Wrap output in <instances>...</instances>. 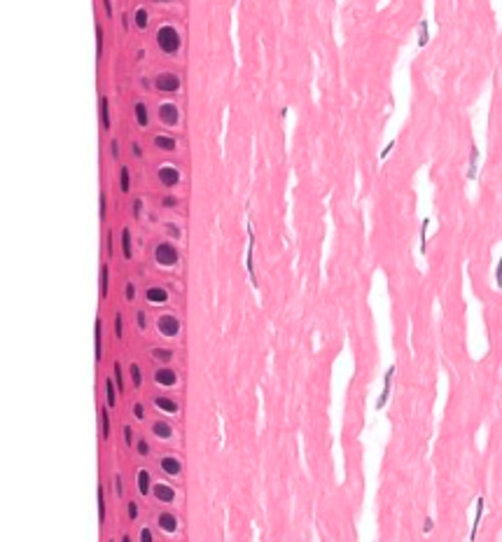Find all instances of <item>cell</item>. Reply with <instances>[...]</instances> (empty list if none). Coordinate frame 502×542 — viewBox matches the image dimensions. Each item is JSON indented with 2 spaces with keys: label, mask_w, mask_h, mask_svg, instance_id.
<instances>
[{
  "label": "cell",
  "mask_w": 502,
  "mask_h": 542,
  "mask_svg": "<svg viewBox=\"0 0 502 542\" xmlns=\"http://www.w3.org/2000/svg\"><path fill=\"white\" fill-rule=\"evenodd\" d=\"M157 44H159V49L166 54V56H175V54L180 52L182 38L173 26H161L159 31H157Z\"/></svg>",
  "instance_id": "6da1fadb"
},
{
  "label": "cell",
  "mask_w": 502,
  "mask_h": 542,
  "mask_svg": "<svg viewBox=\"0 0 502 542\" xmlns=\"http://www.w3.org/2000/svg\"><path fill=\"white\" fill-rule=\"evenodd\" d=\"M178 260H180V255H178V248L173 243L164 241V243H159L154 248V262L159 266H175Z\"/></svg>",
  "instance_id": "7a4b0ae2"
},
{
  "label": "cell",
  "mask_w": 502,
  "mask_h": 542,
  "mask_svg": "<svg viewBox=\"0 0 502 542\" xmlns=\"http://www.w3.org/2000/svg\"><path fill=\"white\" fill-rule=\"evenodd\" d=\"M180 87L182 80L175 73H159L154 80V89L161 94H175V91H180Z\"/></svg>",
  "instance_id": "3957f363"
},
{
  "label": "cell",
  "mask_w": 502,
  "mask_h": 542,
  "mask_svg": "<svg viewBox=\"0 0 502 542\" xmlns=\"http://www.w3.org/2000/svg\"><path fill=\"white\" fill-rule=\"evenodd\" d=\"M180 320L175 318L173 313H166V316H159L157 318V330H159L161 337H168V339H173V337H178L180 334Z\"/></svg>",
  "instance_id": "277c9868"
},
{
  "label": "cell",
  "mask_w": 502,
  "mask_h": 542,
  "mask_svg": "<svg viewBox=\"0 0 502 542\" xmlns=\"http://www.w3.org/2000/svg\"><path fill=\"white\" fill-rule=\"evenodd\" d=\"M395 372H397V367L395 365H390L388 369H385V376H383V390H381V395H378V400H376V412H381L385 404H388V400H390V393H393V379H395Z\"/></svg>",
  "instance_id": "5b68a950"
},
{
  "label": "cell",
  "mask_w": 502,
  "mask_h": 542,
  "mask_svg": "<svg viewBox=\"0 0 502 542\" xmlns=\"http://www.w3.org/2000/svg\"><path fill=\"white\" fill-rule=\"evenodd\" d=\"M246 266L252 285L257 287V276H255V232H252V222L248 220V255H246Z\"/></svg>",
  "instance_id": "8992f818"
},
{
  "label": "cell",
  "mask_w": 502,
  "mask_h": 542,
  "mask_svg": "<svg viewBox=\"0 0 502 542\" xmlns=\"http://www.w3.org/2000/svg\"><path fill=\"white\" fill-rule=\"evenodd\" d=\"M159 122L166 127H175L180 122V110L175 103H161L159 106Z\"/></svg>",
  "instance_id": "52a82bcc"
},
{
  "label": "cell",
  "mask_w": 502,
  "mask_h": 542,
  "mask_svg": "<svg viewBox=\"0 0 502 542\" xmlns=\"http://www.w3.org/2000/svg\"><path fill=\"white\" fill-rule=\"evenodd\" d=\"M157 175H159V182L164 185V187H175L178 182H180V171L175 169V166H171V164H166V166H159V171H157Z\"/></svg>",
  "instance_id": "ba28073f"
},
{
  "label": "cell",
  "mask_w": 502,
  "mask_h": 542,
  "mask_svg": "<svg viewBox=\"0 0 502 542\" xmlns=\"http://www.w3.org/2000/svg\"><path fill=\"white\" fill-rule=\"evenodd\" d=\"M152 496L159 500V502H164V505H171L173 500H175V491H173L168 484L161 481V484H154V486H152Z\"/></svg>",
  "instance_id": "9c48e42d"
},
{
  "label": "cell",
  "mask_w": 502,
  "mask_h": 542,
  "mask_svg": "<svg viewBox=\"0 0 502 542\" xmlns=\"http://www.w3.org/2000/svg\"><path fill=\"white\" fill-rule=\"evenodd\" d=\"M154 381L159 383V386H166V388H171L178 383V374L173 372L171 367H159L157 372H154Z\"/></svg>",
  "instance_id": "30bf717a"
},
{
  "label": "cell",
  "mask_w": 502,
  "mask_h": 542,
  "mask_svg": "<svg viewBox=\"0 0 502 542\" xmlns=\"http://www.w3.org/2000/svg\"><path fill=\"white\" fill-rule=\"evenodd\" d=\"M159 468H161V472H166L168 477H178V475L182 472V463L173 456H164L159 460Z\"/></svg>",
  "instance_id": "8fae6325"
},
{
  "label": "cell",
  "mask_w": 502,
  "mask_h": 542,
  "mask_svg": "<svg viewBox=\"0 0 502 542\" xmlns=\"http://www.w3.org/2000/svg\"><path fill=\"white\" fill-rule=\"evenodd\" d=\"M157 526H159L164 533H175L178 531V517L171 514V512H161L157 517Z\"/></svg>",
  "instance_id": "7c38bea8"
},
{
  "label": "cell",
  "mask_w": 502,
  "mask_h": 542,
  "mask_svg": "<svg viewBox=\"0 0 502 542\" xmlns=\"http://www.w3.org/2000/svg\"><path fill=\"white\" fill-rule=\"evenodd\" d=\"M479 157H481L479 148L472 143V148H470V166H467V180H477V175H479Z\"/></svg>",
  "instance_id": "4fadbf2b"
},
{
  "label": "cell",
  "mask_w": 502,
  "mask_h": 542,
  "mask_svg": "<svg viewBox=\"0 0 502 542\" xmlns=\"http://www.w3.org/2000/svg\"><path fill=\"white\" fill-rule=\"evenodd\" d=\"M136 484H138V493H140V496H150L152 486H154L147 470H138V475H136Z\"/></svg>",
  "instance_id": "5bb4252c"
},
{
  "label": "cell",
  "mask_w": 502,
  "mask_h": 542,
  "mask_svg": "<svg viewBox=\"0 0 502 542\" xmlns=\"http://www.w3.org/2000/svg\"><path fill=\"white\" fill-rule=\"evenodd\" d=\"M477 512H474V521H472V531H470V540H474L477 538V533H479V526H481V519H483V510H486V502H483V498H477Z\"/></svg>",
  "instance_id": "9a60e30c"
},
{
  "label": "cell",
  "mask_w": 502,
  "mask_h": 542,
  "mask_svg": "<svg viewBox=\"0 0 502 542\" xmlns=\"http://www.w3.org/2000/svg\"><path fill=\"white\" fill-rule=\"evenodd\" d=\"M145 299H147L150 304H164V302H168V292L159 285L147 287V290H145Z\"/></svg>",
  "instance_id": "2e32d148"
},
{
  "label": "cell",
  "mask_w": 502,
  "mask_h": 542,
  "mask_svg": "<svg viewBox=\"0 0 502 542\" xmlns=\"http://www.w3.org/2000/svg\"><path fill=\"white\" fill-rule=\"evenodd\" d=\"M98 115H101V127L103 131H110V103H107V96L98 98Z\"/></svg>",
  "instance_id": "e0dca14e"
},
{
  "label": "cell",
  "mask_w": 502,
  "mask_h": 542,
  "mask_svg": "<svg viewBox=\"0 0 502 542\" xmlns=\"http://www.w3.org/2000/svg\"><path fill=\"white\" fill-rule=\"evenodd\" d=\"M119 243H122V255L126 257V260H131V257H133V238H131V229H128V227L122 229Z\"/></svg>",
  "instance_id": "ac0fdd59"
},
{
  "label": "cell",
  "mask_w": 502,
  "mask_h": 542,
  "mask_svg": "<svg viewBox=\"0 0 502 542\" xmlns=\"http://www.w3.org/2000/svg\"><path fill=\"white\" fill-rule=\"evenodd\" d=\"M154 407L166 414H178V402L171 397H154Z\"/></svg>",
  "instance_id": "d6986e66"
},
{
  "label": "cell",
  "mask_w": 502,
  "mask_h": 542,
  "mask_svg": "<svg viewBox=\"0 0 502 542\" xmlns=\"http://www.w3.org/2000/svg\"><path fill=\"white\" fill-rule=\"evenodd\" d=\"M94 334H96V348H94V358H96V362H101V358H103V323H101V318H96V325H94Z\"/></svg>",
  "instance_id": "ffe728a7"
},
{
  "label": "cell",
  "mask_w": 502,
  "mask_h": 542,
  "mask_svg": "<svg viewBox=\"0 0 502 542\" xmlns=\"http://www.w3.org/2000/svg\"><path fill=\"white\" fill-rule=\"evenodd\" d=\"M133 110H136V122H138V127H140V129H145L147 124H150V115H147V106H145L143 101H138V103L133 106Z\"/></svg>",
  "instance_id": "44dd1931"
},
{
  "label": "cell",
  "mask_w": 502,
  "mask_h": 542,
  "mask_svg": "<svg viewBox=\"0 0 502 542\" xmlns=\"http://www.w3.org/2000/svg\"><path fill=\"white\" fill-rule=\"evenodd\" d=\"M154 148L164 150V152H173V150L178 148V143H175V138H171V136H154Z\"/></svg>",
  "instance_id": "7402d4cb"
},
{
  "label": "cell",
  "mask_w": 502,
  "mask_h": 542,
  "mask_svg": "<svg viewBox=\"0 0 502 542\" xmlns=\"http://www.w3.org/2000/svg\"><path fill=\"white\" fill-rule=\"evenodd\" d=\"M430 43V22L420 19L418 22V47H425Z\"/></svg>",
  "instance_id": "603a6c76"
},
{
  "label": "cell",
  "mask_w": 502,
  "mask_h": 542,
  "mask_svg": "<svg viewBox=\"0 0 502 542\" xmlns=\"http://www.w3.org/2000/svg\"><path fill=\"white\" fill-rule=\"evenodd\" d=\"M152 433L159 437V439H171V437H173V428L168 423H164V421H157V423L152 425Z\"/></svg>",
  "instance_id": "cb8c5ba5"
},
{
  "label": "cell",
  "mask_w": 502,
  "mask_h": 542,
  "mask_svg": "<svg viewBox=\"0 0 502 542\" xmlns=\"http://www.w3.org/2000/svg\"><path fill=\"white\" fill-rule=\"evenodd\" d=\"M101 299H105L107 297V290H110V269H107V264L101 266Z\"/></svg>",
  "instance_id": "d4e9b609"
},
{
  "label": "cell",
  "mask_w": 502,
  "mask_h": 542,
  "mask_svg": "<svg viewBox=\"0 0 502 542\" xmlns=\"http://www.w3.org/2000/svg\"><path fill=\"white\" fill-rule=\"evenodd\" d=\"M98 416H101V435H103V439H110V416H107V407H101Z\"/></svg>",
  "instance_id": "484cf974"
},
{
  "label": "cell",
  "mask_w": 502,
  "mask_h": 542,
  "mask_svg": "<svg viewBox=\"0 0 502 542\" xmlns=\"http://www.w3.org/2000/svg\"><path fill=\"white\" fill-rule=\"evenodd\" d=\"M105 397H107V407L112 409L115 404H117V390H115V381L107 376L105 379Z\"/></svg>",
  "instance_id": "4316f807"
},
{
  "label": "cell",
  "mask_w": 502,
  "mask_h": 542,
  "mask_svg": "<svg viewBox=\"0 0 502 542\" xmlns=\"http://www.w3.org/2000/svg\"><path fill=\"white\" fill-rule=\"evenodd\" d=\"M119 190L122 192L131 190V171H128V166H122V169H119Z\"/></svg>",
  "instance_id": "83f0119b"
},
{
  "label": "cell",
  "mask_w": 502,
  "mask_h": 542,
  "mask_svg": "<svg viewBox=\"0 0 502 542\" xmlns=\"http://www.w3.org/2000/svg\"><path fill=\"white\" fill-rule=\"evenodd\" d=\"M98 521L105 523V491H103V484H98Z\"/></svg>",
  "instance_id": "f1b7e54d"
},
{
  "label": "cell",
  "mask_w": 502,
  "mask_h": 542,
  "mask_svg": "<svg viewBox=\"0 0 502 542\" xmlns=\"http://www.w3.org/2000/svg\"><path fill=\"white\" fill-rule=\"evenodd\" d=\"M133 22H136V26H138L140 31H145L147 23H150V19H147V10H145V7H138V10H136V17H133Z\"/></svg>",
  "instance_id": "f546056e"
},
{
  "label": "cell",
  "mask_w": 502,
  "mask_h": 542,
  "mask_svg": "<svg viewBox=\"0 0 502 542\" xmlns=\"http://www.w3.org/2000/svg\"><path fill=\"white\" fill-rule=\"evenodd\" d=\"M103 44H105V38H103V26L96 23V61L103 59Z\"/></svg>",
  "instance_id": "4dcf8cb0"
},
{
  "label": "cell",
  "mask_w": 502,
  "mask_h": 542,
  "mask_svg": "<svg viewBox=\"0 0 502 542\" xmlns=\"http://www.w3.org/2000/svg\"><path fill=\"white\" fill-rule=\"evenodd\" d=\"M128 372H131V381H133V388H140V386H143V372H140V365H138V362H133V365L128 367Z\"/></svg>",
  "instance_id": "1f68e13d"
},
{
  "label": "cell",
  "mask_w": 502,
  "mask_h": 542,
  "mask_svg": "<svg viewBox=\"0 0 502 542\" xmlns=\"http://www.w3.org/2000/svg\"><path fill=\"white\" fill-rule=\"evenodd\" d=\"M152 358L159 360V362H171L173 351L171 348H154V351H152Z\"/></svg>",
  "instance_id": "d6a6232c"
},
{
  "label": "cell",
  "mask_w": 502,
  "mask_h": 542,
  "mask_svg": "<svg viewBox=\"0 0 502 542\" xmlns=\"http://www.w3.org/2000/svg\"><path fill=\"white\" fill-rule=\"evenodd\" d=\"M427 227H430V220H423L420 222V253L425 255V250H427Z\"/></svg>",
  "instance_id": "836d02e7"
},
{
  "label": "cell",
  "mask_w": 502,
  "mask_h": 542,
  "mask_svg": "<svg viewBox=\"0 0 502 542\" xmlns=\"http://www.w3.org/2000/svg\"><path fill=\"white\" fill-rule=\"evenodd\" d=\"M112 372H115V383H117V390H119V393H124V372H122V365H119V362H115Z\"/></svg>",
  "instance_id": "e575fe53"
},
{
  "label": "cell",
  "mask_w": 502,
  "mask_h": 542,
  "mask_svg": "<svg viewBox=\"0 0 502 542\" xmlns=\"http://www.w3.org/2000/svg\"><path fill=\"white\" fill-rule=\"evenodd\" d=\"M115 337H117V339H122V337H124V316H122V313H115Z\"/></svg>",
  "instance_id": "d590c367"
},
{
  "label": "cell",
  "mask_w": 502,
  "mask_h": 542,
  "mask_svg": "<svg viewBox=\"0 0 502 542\" xmlns=\"http://www.w3.org/2000/svg\"><path fill=\"white\" fill-rule=\"evenodd\" d=\"M105 213H107V201H105V194L101 192L98 194V217H101V222H105Z\"/></svg>",
  "instance_id": "8d00e7d4"
},
{
  "label": "cell",
  "mask_w": 502,
  "mask_h": 542,
  "mask_svg": "<svg viewBox=\"0 0 502 542\" xmlns=\"http://www.w3.org/2000/svg\"><path fill=\"white\" fill-rule=\"evenodd\" d=\"M115 493H117V498H124V481H122V475H115Z\"/></svg>",
  "instance_id": "74e56055"
},
{
  "label": "cell",
  "mask_w": 502,
  "mask_h": 542,
  "mask_svg": "<svg viewBox=\"0 0 502 542\" xmlns=\"http://www.w3.org/2000/svg\"><path fill=\"white\" fill-rule=\"evenodd\" d=\"M131 206H133V217L140 220V217H143V199H133Z\"/></svg>",
  "instance_id": "f35d334b"
},
{
  "label": "cell",
  "mask_w": 502,
  "mask_h": 542,
  "mask_svg": "<svg viewBox=\"0 0 502 542\" xmlns=\"http://www.w3.org/2000/svg\"><path fill=\"white\" fill-rule=\"evenodd\" d=\"M126 505H128V519H131V521H136V519H138V502L128 500Z\"/></svg>",
  "instance_id": "ab89813d"
},
{
  "label": "cell",
  "mask_w": 502,
  "mask_h": 542,
  "mask_svg": "<svg viewBox=\"0 0 502 542\" xmlns=\"http://www.w3.org/2000/svg\"><path fill=\"white\" fill-rule=\"evenodd\" d=\"M122 430H124L122 435H124V442H126V447H131V444H133V428H131V425H124Z\"/></svg>",
  "instance_id": "60d3db41"
},
{
  "label": "cell",
  "mask_w": 502,
  "mask_h": 542,
  "mask_svg": "<svg viewBox=\"0 0 502 542\" xmlns=\"http://www.w3.org/2000/svg\"><path fill=\"white\" fill-rule=\"evenodd\" d=\"M124 297H126V302H133V299H136V285H133V283H126V287H124Z\"/></svg>",
  "instance_id": "b9f144b4"
},
{
  "label": "cell",
  "mask_w": 502,
  "mask_h": 542,
  "mask_svg": "<svg viewBox=\"0 0 502 542\" xmlns=\"http://www.w3.org/2000/svg\"><path fill=\"white\" fill-rule=\"evenodd\" d=\"M495 285L502 287V255L498 260V264H495Z\"/></svg>",
  "instance_id": "7bdbcfd3"
},
{
  "label": "cell",
  "mask_w": 502,
  "mask_h": 542,
  "mask_svg": "<svg viewBox=\"0 0 502 542\" xmlns=\"http://www.w3.org/2000/svg\"><path fill=\"white\" fill-rule=\"evenodd\" d=\"M119 140L117 138H112V143H110V154H112V159H119Z\"/></svg>",
  "instance_id": "ee69618b"
},
{
  "label": "cell",
  "mask_w": 502,
  "mask_h": 542,
  "mask_svg": "<svg viewBox=\"0 0 502 542\" xmlns=\"http://www.w3.org/2000/svg\"><path fill=\"white\" fill-rule=\"evenodd\" d=\"M161 206H164V208H175V206H178V199H175V196H164V199H161Z\"/></svg>",
  "instance_id": "f6af8a7d"
},
{
  "label": "cell",
  "mask_w": 502,
  "mask_h": 542,
  "mask_svg": "<svg viewBox=\"0 0 502 542\" xmlns=\"http://www.w3.org/2000/svg\"><path fill=\"white\" fill-rule=\"evenodd\" d=\"M136 318H138V330L143 332L145 327H147V318H145V311H138V313H136Z\"/></svg>",
  "instance_id": "bcb514c9"
},
{
  "label": "cell",
  "mask_w": 502,
  "mask_h": 542,
  "mask_svg": "<svg viewBox=\"0 0 502 542\" xmlns=\"http://www.w3.org/2000/svg\"><path fill=\"white\" fill-rule=\"evenodd\" d=\"M133 416L138 418V421H145V409H143V404H133Z\"/></svg>",
  "instance_id": "7dc6e473"
},
{
  "label": "cell",
  "mask_w": 502,
  "mask_h": 542,
  "mask_svg": "<svg viewBox=\"0 0 502 542\" xmlns=\"http://www.w3.org/2000/svg\"><path fill=\"white\" fill-rule=\"evenodd\" d=\"M136 447H138V454H140V456H147V454H150V444H147L145 439H140Z\"/></svg>",
  "instance_id": "c3c4849f"
},
{
  "label": "cell",
  "mask_w": 502,
  "mask_h": 542,
  "mask_svg": "<svg viewBox=\"0 0 502 542\" xmlns=\"http://www.w3.org/2000/svg\"><path fill=\"white\" fill-rule=\"evenodd\" d=\"M138 538H140L143 542H152V540H154V535H152V531H150V528H143Z\"/></svg>",
  "instance_id": "681fc988"
},
{
  "label": "cell",
  "mask_w": 502,
  "mask_h": 542,
  "mask_svg": "<svg viewBox=\"0 0 502 542\" xmlns=\"http://www.w3.org/2000/svg\"><path fill=\"white\" fill-rule=\"evenodd\" d=\"M395 143H397V140H390V143H388V145H385V148L381 150V161H383L385 157H388V154L393 152V148H395Z\"/></svg>",
  "instance_id": "f907efd6"
},
{
  "label": "cell",
  "mask_w": 502,
  "mask_h": 542,
  "mask_svg": "<svg viewBox=\"0 0 502 542\" xmlns=\"http://www.w3.org/2000/svg\"><path fill=\"white\" fill-rule=\"evenodd\" d=\"M131 152H133V157H136V159H143V150H140L138 143H131Z\"/></svg>",
  "instance_id": "816d5d0a"
},
{
  "label": "cell",
  "mask_w": 502,
  "mask_h": 542,
  "mask_svg": "<svg viewBox=\"0 0 502 542\" xmlns=\"http://www.w3.org/2000/svg\"><path fill=\"white\" fill-rule=\"evenodd\" d=\"M105 250H107V257L112 255V234H110V229H107V236H105Z\"/></svg>",
  "instance_id": "f5cc1de1"
},
{
  "label": "cell",
  "mask_w": 502,
  "mask_h": 542,
  "mask_svg": "<svg viewBox=\"0 0 502 542\" xmlns=\"http://www.w3.org/2000/svg\"><path fill=\"white\" fill-rule=\"evenodd\" d=\"M103 10H105L107 19H112V0H103Z\"/></svg>",
  "instance_id": "db71d44e"
},
{
  "label": "cell",
  "mask_w": 502,
  "mask_h": 542,
  "mask_svg": "<svg viewBox=\"0 0 502 542\" xmlns=\"http://www.w3.org/2000/svg\"><path fill=\"white\" fill-rule=\"evenodd\" d=\"M166 229H168V234H171V236H175V238L180 236V229H178V227H175L173 222H168V224H166Z\"/></svg>",
  "instance_id": "11a10c76"
},
{
  "label": "cell",
  "mask_w": 502,
  "mask_h": 542,
  "mask_svg": "<svg viewBox=\"0 0 502 542\" xmlns=\"http://www.w3.org/2000/svg\"><path fill=\"white\" fill-rule=\"evenodd\" d=\"M432 526H435V521L427 517V519L423 521V533H430V531H432Z\"/></svg>",
  "instance_id": "9f6ffc18"
},
{
  "label": "cell",
  "mask_w": 502,
  "mask_h": 542,
  "mask_svg": "<svg viewBox=\"0 0 502 542\" xmlns=\"http://www.w3.org/2000/svg\"><path fill=\"white\" fill-rule=\"evenodd\" d=\"M122 28H124V31H128V14H126V12L122 14Z\"/></svg>",
  "instance_id": "6f0895ef"
},
{
  "label": "cell",
  "mask_w": 502,
  "mask_h": 542,
  "mask_svg": "<svg viewBox=\"0 0 502 542\" xmlns=\"http://www.w3.org/2000/svg\"><path fill=\"white\" fill-rule=\"evenodd\" d=\"M154 2H173V0H154Z\"/></svg>",
  "instance_id": "680465c9"
}]
</instances>
